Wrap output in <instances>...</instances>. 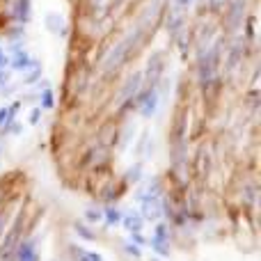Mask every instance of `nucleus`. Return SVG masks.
Segmentation results:
<instances>
[{"instance_id": "f257e3e1", "label": "nucleus", "mask_w": 261, "mask_h": 261, "mask_svg": "<svg viewBox=\"0 0 261 261\" xmlns=\"http://www.w3.org/2000/svg\"><path fill=\"white\" fill-rule=\"evenodd\" d=\"M142 32H144V28H142V21H140V25H135V30L128 32V35L124 37L119 44H115V48L110 50L108 55H106V60H103V71L110 73V71H117V69L122 67V62L126 60L128 50L138 46V41H140V37H142Z\"/></svg>"}, {"instance_id": "f03ea898", "label": "nucleus", "mask_w": 261, "mask_h": 261, "mask_svg": "<svg viewBox=\"0 0 261 261\" xmlns=\"http://www.w3.org/2000/svg\"><path fill=\"white\" fill-rule=\"evenodd\" d=\"M218 58H220V48H218V44L213 46V48L202 58L199 78H202V85L204 87H208L213 83V78H216V73H218Z\"/></svg>"}, {"instance_id": "7ed1b4c3", "label": "nucleus", "mask_w": 261, "mask_h": 261, "mask_svg": "<svg viewBox=\"0 0 261 261\" xmlns=\"http://www.w3.org/2000/svg\"><path fill=\"white\" fill-rule=\"evenodd\" d=\"M21 222H23V218L18 216L16 220H14L12 229H9V231H7V236L3 239V245H0V259H3V261H9V259H12L14 250L18 248V234H21Z\"/></svg>"}, {"instance_id": "20e7f679", "label": "nucleus", "mask_w": 261, "mask_h": 261, "mask_svg": "<svg viewBox=\"0 0 261 261\" xmlns=\"http://www.w3.org/2000/svg\"><path fill=\"white\" fill-rule=\"evenodd\" d=\"M156 110H158V92L151 87V90L142 96V101H140V115H142V117H153Z\"/></svg>"}, {"instance_id": "39448f33", "label": "nucleus", "mask_w": 261, "mask_h": 261, "mask_svg": "<svg viewBox=\"0 0 261 261\" xmlns=\"http://www.w3.org/2000/svg\"><path fill=\"white\" fill-rule=\"evenodd\" d=\"M151 248L156 250L161 257H167V254H170V248H167V231H165V227H163V225H158L156 231H153Z\"/></svg>"}, {"instance_id": "423d86ee", "label": "nucleus", "mask_w": 261, "mask_h": 261, "mask_svg": "<svg viewBox=\"0 0 261 261\" xmlns=\"http://www.w3.org/2000/svg\"><path fill=\"white\" fill-rule=\"evenodd\" d=\"M163 71V55L161 53H153V58L149 60V69H147V81L149 85H156L158 76Z\"/></svg>"}, {"instance_id": "0eeeda50", "label": "nucleus", "mask_w": 261, "mask_h": 261, "mask_svg": "<svg viewBox=\"0 0 261 261\" xmlns=\"http://www.w3.org/2000/svg\"><path fill=\"white\" fill-rule=\"evenodd\" d=\"M140 83H142V73H140V71H135L133 76H128V81H126V85H124V90H122V94H119V99H122V101H128L130 96H133L135 92L140 90Z\"/></svg>"}, {"instance_id": "6e6552de", "label": "nucleus", "mask_w": 261, "mask_h": 261, "mask_svg": "<svg viewBox=\"0 0 261 261\" xmlns=\"http://www.w3.org/2000/svg\"><path fill=\"white\" fill-rule=\"evenodd\" d=\"M122 222H124V227H126L128 234H133V231H140V229H142L144 218L140 216L138 211H128L126 216H122Z\"/></svg>"}, {"instance_id": "1a4fd4ad", "label": "nucleus", "mask_w": 261, "mask_h": 261, "mask_svg": "<svg viewBox=\"0 0 261 261\" xmlns=\"http://www.w3.org/2000/svg\"><path fill=\"white\" fill-rule=\"evenodd\" d=\"M16 257H18V261H39V257H37V250H35V243H32V241L18 245Z\"/></svg>"}, {"instance_id": "9d476101", "label": "nucleus", "mask_w": 261, "mask_h": 261, "mask_svg": "<svg viewBox=\"0 0 261 261\" xmlns=\"http://www.w3.org/2000/svg\"><path fill=\"white\" fill-rule=\"evenodd\" d=\"M30 64H32V58H30V55H28L25 50L16 48V55H14V60H12V69H14V71H25Z\"/></svg>"}, {"instance_id": "9b49d317", "label": "nucleus", "mask_w": 261, "mask_h": 261, "mask_svg": "<svg viewBox=\"0 0 261 261\" xmlns=\"http://www.w3.org/2000/svg\"><path fill=\"white\" fill-rule=\"evenodd\" d=\"M193 3L195 0H174V5H172V18H174V23L181 21V16L193 7Z\"/></svg>"}, {"instance_id": "f8f14e48", "label": "nucleus", "mask_w": 261, "mask_h": 261, "mask_svg": "<svg viewBox=\"0 0 261 261\" xmlns=\"http://www.w3.org/2000/svg\"><path fill=\"white\" fill-rule=\"evenodd\" d=\"M46 25H48L50 32H55V35H64V21L60 14H48V16H46Z\"/></svg>"}, {"instance_id": "ddd939ff", "label": "nucleus", "mask_w": 261, "mask_h": 261, "mask_svg": "<svg viewBox=\"0 0 261 261\" xmlns=\"http://www.w3.org/2000/svg\"><path fill=\"white\" fill-rule=\"evenodd\" d=\"M14 16H16L18 21H28V16H30V0H16Z\"/></svg>"}, {"instance_id": "4468645a", "label": "nucleus", "mask_w": 261, "mask_h": 261, "mask_svg": "<svg viewBox=\"0 0 261 261\" xmlns=\"http://www.w3.org/2000/svg\"><path fill=\"white\" fill-rule=\"evenodd\" d=\"M16 110H18V103H14V106H5V108H0V128L3 126H7L9 122L14 119V115H16Z\"/></svg>"}, {"instance_id": "2eb2a0df", "label": "nucleus", "mask_w": 261, "mask_h": 261, "mask_svg": "<svg viewBox=\"0 0 261 261\" xmlns=\"http://www.w3.org/2000/svg\"><path fill=\"white\" fill-rule=\"evenodd\" d=\"M25 71H28V73H25V76H23V83H25V85H30V83H35L37 78L41 76V67H39V64H37V62H32L30 67L25 69Z\"/></svg>"}, {"instance_id": "dca6fc26", "label": "nucleus", "mask_w": 261, "mask_h": 261, "mask_svg": "<svg viewBox=\"0 0 261 261\" xmlns=\"http://www.w3.org/2000/svg\"><path fill=\"white\" fill-rule=\"evenodd\" d=\"M103 218H106V222H108V225H117V222H122V213L117 211V208H106L103 211Z\"/></svg>"}, {"instance_id": "f3484780", "label": "nucleus", "mask_w": 261, "mask_h": 261, "mask_svg": "<svg viewBox=\"0 0 261 261\" xmlns=\"http://www.w3.org/2000/svg\"><path fill=\"white\" fill-rule=\"evenodd\" d=\"M78 259L81 261H103L99 252H92V250H78Z\"/></svg>"}, {"instance_id": "a211bd4d", "label": "nucleus", "mask_w": 261, "mask_h": 261, "mask_svg": "<svg viewBox=\"0 0 261 261\" xmlns=\"http://www.w3.org/2000/svg\"><path fill=\"white\" fill-rule=\"evenodd\" d=\"M55 106V99H53V90L46 87L44 94H41V108H53Z\"/></svg>"}, {"instance_id": "6ab92c4d", "label": "nucleus", "mask_w": 261, "mask_h": 261, "mask_svg": "<svg viewBox=\"0 0 261 261\" xmlns=\"http://www.w3.org/2000/svg\"><path fill=\"white\" fill-rule=\"evenodd\" d=\"M85 218L90 222H101L103 220V211H99V208H90V211L85 213Z\"/></svg>"}, {"instance_id": "aec40b11", "label": "nucleus", "mask_w": 261, "mask_h": 261, "mask_svg": "<svg viewBox=\"0 0 261 261\" xmlns=\"http://www.w3.org/2000/svg\"><path fill=\"white\" fill-rule=\"evenodd\" d=\"M124 250H126V254H130V257H135V259H138L140 254H142V252H140L138 245H133V243H126V245H124Z\"/></svg>"}, {"instance_id": "412c9836", "label": "nucleus", "mask_w": 261, "mask_h": 261, "mask_svg": "<svg viewBox=\"0 0 261 261\" xmlns=\"http://www.w3.org/2000/svg\"><path fill=\"white\" fill-rule=\"evenodd\" d=\"M76 231L83 236V239H87V241H94V234H90V231H87L83 225H78V227H76Z\"/></svg>"}, {"instance_id": "4be33fe9", "label": "nucleus", "mask_w": 261, "mask_h": 261, "mask_svg": "<svg viewBox=\"0 0 261 261\" xmlns=\"http://www.w3.org/2000/svg\"><path fill=\"white\" fill-rule=\"evenodd\" d=\"M39 117H41V108H35L30 113V124H39Z\"/></svg>"}, {"instance_id": "5701e85b", "label": "nucleus", "mask_w": 261, "mask_h": 261, "mask_svg": "<svg viewBox=\"0 0 261 261\" xmlns=\"http://www.w3.org/2000/svg\"><path fill=\"white\" fill-rule=\"evenodd\" d=\"M7 62H9V60H7V55H5V50L0 48V69H3L5 64H7Z\"/></svg>"}, {"instance_id": "b1692460", "label": "nucleus", "mask_w": 261, "mask_h": 261, "mask_svg": "<svg viewBox=\"0 0 261 261\" xmlns=\"http://www.w3.org/2000/svg\"><path fill=\"white\" fill-rule=\"evenodd\" d=\"M7 81H9V73H3V71H0V87H3Z\"/></svg>"}, {"instance_id": "393cba45", "label": "nucleus", "mask_w": 261, "mask_h": 261, "mask_svg": "<svg viewBox=\"0 0 261 261\" xmlns=\"http://www.w3.org/2000/svg\"><path fill=\"white\" fill-rule=\"evenodd\" d=\"M151 261H163V259H151Z\"/></svg>"}]
</instances>
